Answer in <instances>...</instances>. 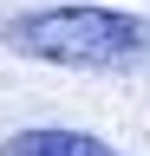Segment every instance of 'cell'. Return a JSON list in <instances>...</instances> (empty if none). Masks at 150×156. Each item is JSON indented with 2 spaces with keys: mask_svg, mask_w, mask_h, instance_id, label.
Masks as SVG:
<instances>
[{
  "mask_svg": "<svg viewBox=\"0 0 150 156\" xmlns=\"http://www.w3.org/2000/svg\"><path fill=\"white\" fill-rule=\"evenodd\" d=\"M0 156H124V150H111L104 136H91V130L39 124V130H13L7 143H0Z\"/></svg>",
  "mask_w": 150,
  "mask_h": 156,
  "instance_id": "cell-2",
  "label": "cell"
},
{
  "mask_svg": "<svg viewBox=\"0 0 150 156\" xmlns=\"http://www.w3.org/2000/svg\"><path fill=\"white\" fill-rule=\"evenodd\" d=\"M0 46L65 72L150 78V20L118 7H33L0 20Z\"/></svg>",
  "mask_w": 150,
  "mask_h": 156,
  "instance_id": "cell-1",
  "label": "cell"
}]
</instances>
